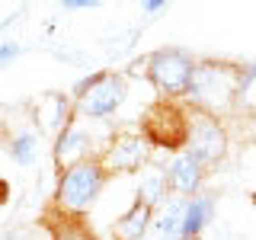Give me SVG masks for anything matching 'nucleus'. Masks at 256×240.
<instances>
[{"label": "nucleus", "instance_id": "1", "mask_svg": "<svg viewBox=\"0 0 256 240\" xmlns=\"http://www.w3.org/2000/svg\"><path fill=\"white\" fill-rule=\"evenodd\" d=\"M256 74V64H240L228 58H198L186 102L208 116L228 122L244 106V93Z\"/></svg>", "mask_w": 256, "mask_h": 240}, {"label": "nucleus", "instance_id": "2", "mask_svg": "<svg viewBox=\"0 0 256 240\" xmlns=\"http://www.w3.org/2000/svg\"><path fill=\"white\" fill-rule=\"evenodd\" d=\"M106 186H109V173L102 170L100 157L93 154L86 160H77L74 166H68L64 173H58V186H54V196H52V202H48V208L58 212V214L86 218Z\"/></svg>", "mask_w": 256, "mask_h": 240}, {"label": "nucleus", "instance_id": "3", "mask_svg": "<svg viewBox=\"0 0 256 240\" xmlns=\"http://www.w3.org/2000/svg\"><path fill=\"white\" fill-rule=\"evenodd\" d=\"M196 61L186 48H157V52H148L138 61V68H144L141 74L150 86L160 93V100H186L189 86H192V74H196Z\"/></svg>", "mask_w": 256, "mask_h": 240}, {"label": "nucleus", "instance_id": "4", "mask_svg": "<svg viewBox=\"0 0 256 240\" xmlns=\"http://www.w3.org/2000/svg\"><path fill=\"white\" fill-rule=\"evenodd\" d=\"M189 102L186 100H154L138 118V132L150 141V148H164L180 154L189 134Z\"/></svg>", "mask_w": 256, "mask_h": 240}, {"label": "nucleus", "instance_id": "5", "mask_svg": "<svg viewBox=\"0 0 256 240\" xmlns=\"http://www.w3.org/2000/svg\"><path fill=\"white\" fill-rule=\"evenodd\" d=\"M96 157H100L102 170L109 173V180L112 176H134L154 160V148L138 128H118L102 141Z\"/></svg>", "mask_w": 256, "mask_h": 240}, {"label": "nucleus", "instance_id": "6", "mask_svg": "<svg viewBox=\"0 0 256 240\" xmlns=\"http://www.w3.org/2000/svg\"><path fill=\"white\" fill-rule=\"evenodd\" d=\"M182 150H189V154L212 173L218 164H224V157H228V150H230L228 125H224L221 118L202 112V109H192L189 112V134H186V148Z\"/></svg>", "mask_w": 256, "mask_h": 240}, {"label": "nucleus", "instance_id": "7", "mask_svg": "<svg viewBox=\"0 0 256 240\" xmlns=\"http://www.w3.org/2000/svg\"><path fill=\"white\" fill-rule=\"evenodd\" d=\"M128 100V77L122 70H96L93 86L74 100V118H112Z\"/></svg>", "mask_w": 256, "mask_h": 240}, {"label": "nucleus", "instance_id": "8", "mask_svg": "<svg viewBox=\"0 0 256 240\" xmlns=\"http://www.w3.org/2000/svg\"><path fill=\"white\" fill-rule=\"evenodd\" d=\"M164 180H166V189H170V196L192 198V196H198V192H202L205 180H208V170L189 154V150H180V154H173V160L166 164Z\"/></svg>", "mask_w": 256, "mask_h": 240}, {"label": "nucleus", "instance_id": "9", "mask_svg": "<svg viewBox=\"0 0 256 240\" xmlns=\"http://www.w3.org/2000/svg\"><path fill=\"white\" fill-rule=\"evenodd\" d=\"M100 154V148L93 144V138L86 134V128L77 125V118L70 125H64L58 134H54V148H52V160H54V170L64 173L68 166H74L77 160H86Z\"/></svg>", "mask_w": 256, "mask_h": 240}, {"label": "nucleus", "instance_id": "10", "mask_svg": "<svg viewBox=\"0 0 256 240\" xmlns=\"http://www.w3.org/2000/svg\"><path fill=\"white\" fill-rule=\"evenodd\" d=\"M32 122L38 125V132L58 134L64 125L74 122V100L64 96V93H58V90L42 93L36 102H32Z\"/></svg>", "mask_w": 256, "mask_h": 240}, {"label": "nucleus", "instance_id": "11", "mask_svg": "<svg viewBox=\"0 0 256 240\" xmlns=\"http://www.w3.org/2000/svg\"><path fill=\"white\" fill-rule=\"evenodd\" d=\"M186 208H189V198L170 196L160 208H154V218H150V228L144 234V240H180Z\"/></svg>", "mask_w": 256, "mask_h": 240}, {"label": "nucleus", "instance_id": "12", "mask_svg": "<svg viewBox=\"0 0 256 240\" xmlns=\"http://www.w3.org/2000/svg\"><path fill=\"white\" fill-rule=\"evenodd\" d=\"M42 228L48 230V240H100L93 230V224L86 218H74V214H58L52 208H45Z\"/></svg>", "mask_w": 256, "mask_h": 240}, {"label": "nucleus", "instance_id": "13", "mask_svg": "<svg viewBox=\"0 0 256 240\" xmlns=\"http://www.w3.org/2000/svg\"><path fill=\"white\" fill-rule=\"evenodd\" d=\"M150 218H154V208L144 205L141 198H134L128 205L125 214H118L116 224H112V240H144L150 228Z\"/></svg>", "mask_w": 256, "mask_h": 240}, {"label": "nucleus", "instance_id": "14", "mask_svg": "<svg viewBox=\"0 0 256 240\" xmlns=\"http://www.w3.org/2000/svg\"><path fill=\"white\" fill-rule=\"evenodd\" d=\"M212 218H214V192H198V196H192L180 240H198L205 234V228L212 224Z\"/></svg>", "mask_w": 256, "mask_h": 240}, {"label": "nucleus", "instance_id": "15", "mask_svg": "<svg viewBox=\"0 0 256 240\" xmlns=\"http://www.w3.org/2000/svg\"><path fill=\"white\" fill-rule=\"evenodd\" d=\"M4 148H6V154H10L13 164H20V166L36 164L38 148H36V132H29V128H16L10 138H4Z\"/></svg>", "mask_w": 256, "mask_h": 240}, {"label": "nucleus", "instance_id": "16", "mask_svg": "<svg viewBox=\"0 0 256 240\" xmlns=\"http://www.w3.org/2000/svg\"><path fill=\"white\" fill-rule=\"evenodd\" d=\"M134 198H141L144 205H150V208H160L170 198V189H166V180H164V170H154V173H144V180H141V186L138 192H134Z\"/></svg>", "mask_w": 256, "mask_h": 240}, {"label": "nucleus", "instance_id": "17", "mask_svg": "<svg viewBox=\"0 0 256 240\" xmlns=\"http://www.w3.org/2000/svg\"><path fill=\"white\" fill-rule=\"evenodd\" d=\"M20 54H22V45H20V42H4V45H0V68L13 64Z\"/></svg>", "mask_w": 256, "mask_h": 240}, {"label": "nucleus", "instance_id": "18", "mask_svg": "<svg viewBox=\"0 0 256 240\" xmlns=\"http://www.w3.org/2000/svg\"><path fill=\"white\" fill-rule=\"evenodd\" d=\"M141 10L148 13V16H150V13L157 16V13H164V10H166V0H144V4H141Z\"/></svg>", "mask_w": 256, "mask_h": 240}, {"label": "nucleus", "instance_id": "19", "mask_svg": "<svg viewBox=\"0 0 256 240\" xmlns=\"http://www.w3.org/2000/svg\"><path fill=\"white\" fill-rule=\"evenodd\" d=\"M64 10H93L96 6V0H64Z\"/></svg>", "mask_w": 256, "mask_h": 240}, {"label": "nucleus", "instance_id": "20", "mask_svg": "<svg viewBox=\"0 0 256 240\" xmlns=\"http://www.w3.org/2000/svg\"><path fill=\"white\" fill-rule=\"evenodd\" d=\"M6 198H10V182L0 176V205H6Z\"/></svg>", "mask_w": 256, "mask_h": 240}]
</instances>
